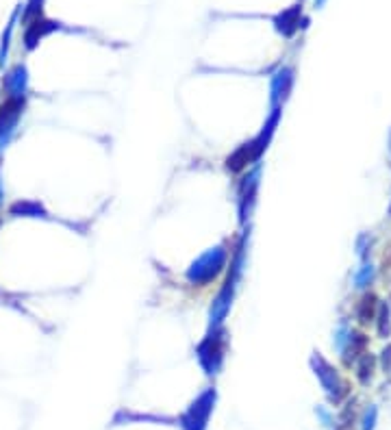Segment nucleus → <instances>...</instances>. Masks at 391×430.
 Masks as SVG:
<instances>
[{
	"label": "nucleus",
	"mask_w": 391,
	"mask_h": 430,
	"mask_svg": "<svg viewBox=\"0 0 391 430\" xmlns=\"http://www.w3.org/2000/svg\"><path fill=\"white\" fill-rule=\"evenodd\" d=\"M374 309H376V298L374 295H365L363 300H361V309H359V320L361 322H370L374 317Z\"/></svg>",
	"instance_id": "4"
},
{
	"label": "nucleus",
	"mask_w": 391,
	"mask_h": 430,
	"mask_svg": "<svg viewBox=\"0 0 391 430\" xmlns=\"http://www.w3.org/2000/svg\"><path fill=\"white\" fill-rule=\"evenodd\" d=\"M41 3L44 0H28V9H26V16H24L26 22H31V20L41 16Z\"/></svg>",
	"instance_id": "5"
},
{
	"label": "nucleus",
	"mask_w": 391,
	"mask_h": 430,
	"mask_svg": "<svg viewBox=\"0 0 391 430\" xmlns=\"http://www.w3.org/2000/svg\"><path fill=\"white\" fill-rule=\"evenodd\" d=\"M372 367H374V359L372 357H365L363 361H361V365H359V378L363 380V382H368L372 378Z\"/></svg>",
	"instance_id": "6"
},
{
	"label": "nucleus",
	"mask_w": 391,
	"mask_h": 430,
	"mask_svg": "<svg viewBox=\"0 0 391 430\" xmlns=\"http://www.w3.org/2000/svg\"><path fill=\"white\" fill-rule=\"evenodd\" d=\"M22 107H24V100L22 98H7L5 105L0 107V137L9 135L16 126L18 117L22 113Z\"/></svg>",
	"instance_id": "1"
},
{
	"label": "nucleus",
	"mask_w": 391,
	"mask_h": 430,
	"mask_svg": "<svg viewBox=\"0 0 391 430\" xmlns=\"http://www.w3.org/2000/svg\"><path fill=\"white\" fill-rule=\"evenodd\" d=\"M55 28H59L57 22H53V20H44L41 16L35 18V20H31V22H28V26H26V33H24V46H26L28 50H33V48L37 46V43H39V39H41V37H46L48 33H53Z\"/></svg>",
	"instance_id": "2"
},
{
	"label": "nucleus",
	"mask_w": 391,
	"mask_h": 430,
	"mask_svg": "<svg viewBox=\"0 0 391 430\" xmlns=\"http://www.w3.org/2000/svg\"><path fill=\"white\" fill-rule=\"evenodd\" d=\"M16 20V18H13ZM13 20L9 22V26H7V33L3 35V48H0V63H3V59H5V55H7V46H9V37H11V31H13Z\"/></svg>",
	"instance_id": "7"
},
{
	"label": "nucleus",
	"mask_w": 391,
	"mask_h": 430,
	"mask_svg": "<svg viewBox=\"0 0 391 430\" xmlns=\"http://www.w3.org/2000/svg\"><path fill=\"white\" fill-rule=\"evenodd\" d=\"M300 9L298 5L287 9V11H283L280 16L276 18V28L283 33V35H292L296 28H298V22H300Z\"/></svg>",
	"instance_id": "3"
},
{
	"label": "nucleus",
	"mask_w": 391,
	"mask_h": 430,
	"mask_svg": "<svg viewBox=\"0 0 391 430\" xmlns=\"http://www.w3.org/2000/svg\"><path fill=\"white\" fill-rule=\"evenodd\" d=\"M315 3H318V5H324V0H315Z\"/></svg>",
	"instance_id": "9"
},
{
	"label": "nucleus",
	"mask_w": 391,
	"mask_h": 430,
	"mask_svg": "<svg viewBox=\"0 0 391 430\" xmlns=\"http://www.w3.org/2000/svg\"><path fill=\"white\" fill-rule=\"evenodd\" d=\"M381 335H387L389 333V309L387 306H383L381 309Z\"/></svg>",
	"instance_id": "8"
}]
</instances>
